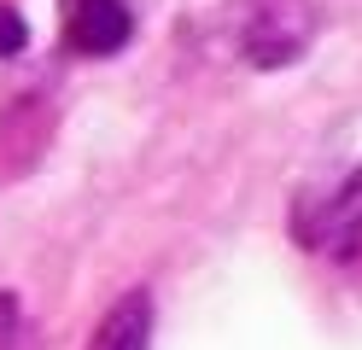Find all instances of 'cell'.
<instances>
[{
	"instance_id": "1",
	"label": "cell",
	"mask_w": 362,
	"mask_h": 350,
	"mask_svg": "<svg viewBox=\"0 0 362 350\" xmlns=\"http://www.w3.org/2000/svg\"><path fill=\"white\" fill-rule=\"evenodd\" d=\"M310 41V6L304 0H257L252 23H245V59L257 70H281L304 53Z\"/></svg>"
},
{
	"instance_id": "2",
	"label": "cell",
	"mask_w": 362,
	"mask_h": 350,
	"mask_svg": "<svg viewBox=\"0 0 362 350\" xmlns=\"http://www.w3.org/2000/svg\"><path fill=\"white\" fill-rule=\"evenodd\" d=\"M134 35V18L123 0H64V47L88 59H105Z\"/></svg>"
},
{
	"instance_id": "3",
	"label": "cell",
	"mask_w": 362,
	"mask_h": 350,
	"mask_svg": "<svg viewBox=\"0 0 362 350\" xmlns=\"http://www.w3.org/2000/svg\"><path fill=\"white\" fill-rule=\"evenodd\" d=\"M88 350H152V298H146V292L117 298V303L100 315Z\"/></svg>"
},
{
	"instance_id": "4",
	"label": "cell",
	"mask_w": 362,
	"mask_h": 350,
	"mask_svg": "<svg viewBox=\"0 0 362 350\" xmlns=\"http://www.w3.org/2000/svg\"><path fill=\"white\" fill-rule=\"evenodd\" d=\"M24 41H30V30H24V18L0 6V59H12V53H24Z\"/></svg>"
},
{
	"instance_id": "5",
	"label": "cell",
	"mask_w": 362,
	"mask_h": 350,
	"mask_svg": "<svg viewBox=\"0 0 362 350\" xmlns=\"http://www.w3.org/2000/svg\"><path fill=\"white\" fill-rule=\"evenodd\" d=\"M351 240H362V216H356V222H351ZM351 240H345V245H351Z\"/></svg>"
}]
</instances>
